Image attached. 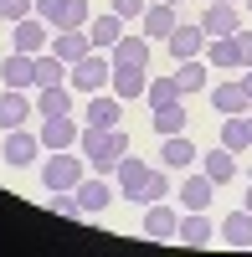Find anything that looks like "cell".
Wrapping results in <instances>:
<instances>
[{
	"mask_svg": "<svg viewBox=\"0 0 252 257\" xmlns=\"http://www.w3.org/2000/svg\"><path fill=\"white\" fill-rule=\"evenodd\" d=\"M77 149H82L98 170H118V160L129 155V134H123V123H118V128H88V123H82Z\"/></svg>",
	"mask_w": 252,
	"mask_h": 257,
	"instance_id": "cell-1",
	"label": "cell"
},
{
	"mask_svg": "<svg viewBox=\"0 0 252 257\" xmlns=\"http://www.w3.org/2000/svg\"><path fill=\"white\" fill-rule=\"evenodd\" d=\"M108 82H113V57H108V52H98V47L82 57V62H72V67H67V88L82 93V98L103 93Z\"/></svg>",
	"mask_w": 252,
	"mask_h": 257,
	"instance_id": "cell-2",
	"label": "cell"
},
{
	"mask_svg": "<svg viewBox=\"0 0 252 257\" xmlns=\"http://www.w3.org/2000/svg\"><path fill=\"white\" fill-rule=\"evenodd\" d=\"M77 180H82V155H72V149H47L41 185L47 190H77Z\"/></svg>",
	"mask_w": 252,
	"mask_h": 257,
	"instance_id": "cell-3",
	"label": "cell"
},
{
	"mask_svg": "<svg viewBox=\"0 0 252 257\" xmlns=\"http://www.w3.org/2000/svg\"><path fill=\"white\" fill-rule=\"evenodd\" d=\"M237 26H242V6H237V0H206V16H201L206 41H211V36H232Z\"/></svg>",
	"mask_w": 252,
	"mask_h": 257,
	"instance_id": "cell-4",
	"label": "cell"
},
{
	"mask_svg": "<svg viewBox=\"0 0 252 257\" xmlns=\"http://www.w3.org/2000/svg\"><path fill=\"white\" fill-rule=\"evenodd\" d=\"M77 139H82V123L72 113L41 118V149H77Z\"/></svg>",
	"mask_w": 252,
	"mask_h": 257,
	"instance_id": "cell-5",
	"label": "cell"
},
{
	"mask_svg": "<svg viewBox=\"0 0 252 257\" xmlns=\"http://www.w3.org/2000/svg\"><path fill=\"white\" fill-rule=\"evenodd\" d=\"M150 52H155V41L144 31H123L108 57H113V67H150Z\"/></svg>",
	"mask_w": 252,
	"mask_h": 257,
	"instance_id": "cell-6",
	"label": "cell"
},
{
	"mask_svg": "<svg viewBox=\"0 0 252 257\" xmlns=\"http://www.w3.org/2000/svg\"><path fill=\"white\" fill-rule=\"evenodd\" d=\"M41 155V134H26V128H6V165L11 170H26Z\"/></svg>",
	"mask_w": 252,
	"mask_h": 257,
	"instance_id": "cell-7",
	"label": "cell"
},
{
	"mask_svg": "<svg viewBox=\"0 0 252 257\" xmlns=\"http://www.w3.org/2000/svg\"><path fill=\"white\" fill-rule=\"evenodd\" d=\"M175 26H180V21H175V6H170V0H155V6H144V16H139V31L150 36V41H170Z\"/></svg>",
	"mask_w": 252,
	"mask_h": 257,
	"instance_id": "cell-8",
	"label": "cell"
},
{
	"mask_svg": "<svg viewBox=\"0 0 252 257\" xmlns=\"http://www.w3.org/2000/svg\"><path fill=\"white\" fill-rule=\"evenodd\" d=\"M31 113H36V103L26 98V88H6L0 93V134H6V128H26Z\"/></svg>",
	"mask_w": 252,
	"mask_h": 257,
	"instance_id": "cell-9",
	"label": "cell"
},
{
	"mask_svg": "<svg viewBox=\"0 0 252 257\" xmlns=\"http://www.w3.org/2000/svg\"><path fill=\"white\" fill-rule=\"evenodd\" d=\"M175 231H180V211H175V206H165V201H150V211H144V237L170 242Z\"/></svg>",
	"mask_w": 252,
	"mask_h": 257,
	"instance_id": "cell-10",
	"label": "cell"
},
{
	"mask_svg": "<svg viewBox=\"0 0 252 257\" xmlns=\"http://www.w3.org/2000/svg\"><path fill=\"white\" fill-rule=\"evenodd\" d=\"M11 41H16V52H26V57H41V52H47V21H41V16H26V21H16V26H11Z\"/></svg>",
	"mask_w": 252,
	"mask_h": 257,
	"instance_id": "cell-11",
	"label": "cell"
},
{
	"mask_svg": "<svg viewBox=\"0 0 252 257\" xmlns=\"http://www.w3.org/2000/svg\"><path fill=\"white\" fill-rule=\"evenodd\" d=\"M113 180H118V190L129 201H144V185H150V165L144 160H134V155H123L118 160V170H113Z\"/></svg>",
	"mask_w": 252,
	"mask_h": 257,
	"instance_id": "cell-12",
	"label": "cell"
},
{
	"mask_svg": "<svg viewBox=\"0 0 252 257\" xmlns=\"http://www.w3.org/2000/svg\"><path fill=\"white\" fill-rule=\"evenodd\" d=\"M123 26H129V21H123L118 11H103V16L88 21V41H93L98 52H113V47H118V36H123Z\"/></svg>",
	"mask_w": 252,
	"mask_h": 257,
	"instance_id": "cell-13",
	"label": "cell"
},
{
	"mask_svg": "<svg viewBox=\"0 0 252 257\" xmlns=\"http://www.w3.org/2000/svg\"><path fill=\"white\" fill-rule=\"evenodd\" d=\"M165 47H170V57H175V62L201 57V52H206V31H201V21H185V26H175Z\"/></svg>",
	"mask_w": 252,
	"mask_h": 257,
	"instance_id": "cell-14",
	"label": "cell"
},
{
	"mask_svg": "<svg viewBox=\"0 0 252 257\" xmlns=\"http://www.w3.org/2000/svg\"><path fill=\"white\" fill-rule=\"evenodd\" d=\"M77 206H82V216H103V211L113 206V185L108 180H77Z\"/></svg>",
	"mask_w": 252,
	"mask_h": 257,
	"instance_id": "cell-15",
	"label": "cell"
},
{
	"mask_svg": "<svg viewBox=\"0 0 252 257\" xmlns=\"http://www.w3.org/2000/svg\"><path fill=\"white\" fill-rule=\"evenodd\" d=\"M118 118H123L118 93H93L88 98V128H118Z\"/></svg>",
	"mask_w": 252,
	"mask_h": 257,
	"instance_id": "cell-16",
	"label": "cell"
},
{
	"mask_svg": "<svg viewBox=\"0 0 252 257\" xmlns=\"http://www.w3.org/2000/svg\"><path fill=\"white\" fill-rule=\"evenodd\" d=\"M160 160H165V170H191L201 160V149L185 139V134H165L160 139Z\"/></svg>",
	"mask_w": 252,
	"mask_h": 257,
	"instance_id": "cell-17",
	"label": "cell"
},
{
	"mask_svg": "<svg viewBox=\"0 0 252 257\" xmlns=\"http://www.w3.org/2000/svg\"><path fill=\"white\" fill-rule=\"evenodd\" d=\"M0 77H6V88H36V57L11 52L6 62H0Z\"/></svg>",
	"mask_w": 252,
	"mask_h": 257,
	"instance_id": "cell-18",
	"label": "cell"
},
{
	"mask_svg": "<svg viewBox=\"0 0 252 257\" xmlns=\"http://www.w3.org/2000/svg\"><path fill=\"white\" fill-rule=\"evenodd\" d=\"M211 190H216V180L206 175V170H196V175H185V185H180V206L185 211H206L211 206Z\"/></svg>",
	"mask_w": 252,
	"mask_h": 257,
	"instance_id": "cell-19",
	"label": "cell"
},
{
	"mask_svg": "<svg viewBox=\"0 0 252 257\" xmlns=\"http://www.w3.org/2000/svg\"><path fill=\"white\" fill-rule=\"evenodd\" d=\"M108 88L123 98V103H134V98H144V88H150V67H113V82Z\"/></svg>",
	"mask_w": 252,
	"mask_h": 257,
	"instance_id": "cell-20",
	"label": "cell"
},
{
	"mask_svg": "<svg viewBox=\"0 0 252 257\" xmlns=\"http://www.w3.org/2000/svg\"><path fill=\"white\" fill-rule=\"evenodd\" d=\"M36 113H41V118L72 113V88H67V82H52V88H36Z\"/></svg>",
	"mask_w": 252,
	"mask_h": 257,
	"instance_id": "cell-21",
	"label": "cell"
},
{
	"mask_svg": "<svg viewBox=\"0 0 252 257\" xmlns=\"http://www.w3.org/2000/svg\"><path fill=\"white\" fill-rule=\"evenodd\" d=\"M211 108H216L221 118H232V113H247L252 103H247V93H242V82H216V88H211Z\"/></svg>",
	"mask_w": 252,
	"mask_h": 257,
	"instance_id": "cell-22",
	"label": "cell"
},
{
	"mask_svg": "<svg viewBox=\"0 0 252 257\" xmlns=\"http://www.w3.org/2000/svg\"><path fill=\"white\" fill-rule=\"evenodd\" d=\"M216 237H221V242H232V247H252V211L242 206V211H232V216H221Z\"/></svg>",
	"mask_w": 252,
	"mask_h": 257,
	"instance_id": "cell-23",
	"label": "cell"
},
{
	"mask_svg": "<svg viewBox=\"0 0 252 257\" xmlns=\"http://www.w3.org/2000/svg\"><path fill=\"white\" fill-rule=\"evenodd\" d=\"M201 170H206L216 185H226V180H237V155H232L226 144H216L211 155H201Z\"/></svg>",
	"mask_w": 252,
	"mask_h": 257,
	"instance_id": "cell-24",
	"label": "cell"
},
{
	"mask_svg": "<svg viewBox=\"0 0 252 257\" xmlns=\"http://www.w3.org/2000/svg\"><path fill=\"white\" fill-rule=\"evenodd\" d=\"M52 52L72 67V62H82V57L93 52V41H88V31H57V36H52Z\"/></svg>",
	"mask_w": 252,
	"mask_h": 257,
	"instance_id": "cell-25",
	"label": "cell"
},
{
	"mask_svg": "<svg viewBox=\"0 0 252 257\" xmlns=\"http://www.w3.org/2000/svg\"><path fill=\"white\" fill-rule=\"evenodd\" d=\"M185 93H180V82H175V72H160V77H150V88H144V103L150 108H170V103H180Z\"/></svg>",
	"mask_w": 252,
	"mask_h": 257,
	"instance_id": "cell-26",
	"label": "cell"
},
{
	"mask_svg": "<svg viewBox=\"0 0 252 257\" xmlns=\"http://www.w3.org/2000/svg\"><path fill=\"white\" fill-rule=\"evenodd\" d=\"M175 242H185V247H206V242H211V216H206V211H191V216H180Z\"/></svg>",
	"mask_w": 252,
	"mask_h": 257,
	"instance_id": "cell-27",
	"label": "cell"
},
{
	"mask_svg": "<svg viewBox=\"0 0 252 257\" xmlns=\"http://www.w3.org/2000/svg\"><path fill=\"white\" fill-rule=\"evenodd\" d=\"M88 0H62V11L52 16V31H82V26H88Z\"/></svg>",
	"mask_w": 252,
	"mask_h": 257,
	"instance_id": "cell-28",
	"label": "cell"
},
{
	"mask_svg": "<svg viewBox=\"0 0 252 257\" xmlns=\"http://www.w3.org/2000/svg\"><path fill=\"white\" fill-rule=\"evenodd\" d=\"M206 47H211V67H221V72H237V67H242L237 36H211V41H206Z\"/></svg>",
	"mask_w": 252,
	"mask_h": 257,
	"instance_id": "cell-29",
	"label": "cell"
},
{
	"mask_svg": "<svg viewBox=\"0 0 252 257\" xmlns=\"http://www.w3.org/2000/svg\"><path fill=\"white\" fill-rule=\"evenodd\" d=\"M206 72H211V67H206L201 57H185L180 67H175V82H180V93H206Z\"/></svg>",
	"mask_w": 252,
	"mask_h": 257,
	"instance_id": "cell-30",
	"label": "cell"
},
{
	"mask_svg": "<svg viewBox=\"0 0 252 257\" xmlns=\"http://www.w3.org/2000/svg\"><path fill=\"white\" fill-rule=\"evenodd\" d=\"M221 144L232 149V155H242V149H252V128H247V113H232L221 123Z\"/></svg>",
	"mask_w": 252,
	"mask_h": 257,
	"instance_id": "cell-31",
	"label": "cell"
},
{
	"mask_svg": "<svg viewBox=\"0 0 252 257\" xmlns=\"http://www.w3.org/2000/svg\"><path fill=\"white\" fill-rule=\"evenodd\" d=\"M150 123H155V134H185V108L180 103H170V108H150Z\"/></svg>",
	"mask_w": 252,
	"mask_h": 257,
	"instance_id": "cell-32",
	"label": "cell"
},
{
	"mask_svg": "<svg viewBox=\"0 0 252 257\" xmlns=\"http://www.w3.org/2000/svg\"><path fill=\"white\" fill-rule=\"evenodd\" d=\"M52 82H67V62L57 52H41L36 57V88H52Z\"/></svg>",
	"mask_w": 252,
	"mask_h": 257,
	"instance_id": "cell-33",
	"label": "cell"
},
{
	"mask_svg": "<svg viewBox=\"0 0 252 257\" xmlns=\"http://www.w3.org/2000/svg\"><path fill=\"white\" fill-rule=\"evenodd\" d=\"M26 16H36V0H0V21H6V26H16V21H26Z\"/></svg>",
	"mask_w": 252,
	"mask_h": 257,
	"instance_id": "cell-34",
	"label": "cell"
},
{
	"mask_svg": "<svg viewBox=\"0 0 252 257\" xmlns=\"http://www.w3.org/2000/svg\"><path fill=\"white\" fill-rule=\"evenodd\" d=\"M170 196V175H165V170H150V185H144V206L150 201H165Z\"/></svg>",
	"mask_w": 252,
	"mask_h": 257,
	"instance_id": "cell-35",
	"label": "cell"
},
{
	"mask_svg": "<svg viewBox=\"0 0 252 257\" xmlns=\"http://www.w3.org/2000/svg\"><path fill=\"white\" fill-rule=\"evenodd\" d=\"M232 36H237V52H242V67H252V31H247V26H237Z\"/></svg>",
	"mask_w": 252,
	"mask_h": 257,
	"instance_id": "cell-36",
	"label": "cell"
},
{
	"mask_svg": "<svg viewBox=\"0 0 252 257\" xmlns=\"http://www.w3.org/2000/svg\"><path fill=\"white\" fill-rule=\"evenodd\" d=\"M113 11H118L123 21H139V16H144V0H113Z\"/></svg>",
	"mask_w": 252,
	"mask_h": 257,
	"instance_id": "cell-37",
	"label": "cell"
},
{
	"mask_svg": "<svg viewBox=\"0 0 252 257\" xmlns=\"http://www.w3.org/2000/svg\"><path fill=\"white\" fill-rule=\"evenodd\" d=\"M57 11H62V0H36V16L47 21V26H52V16H57Z\"/></svg>",
	"mask_w": 252,
	"mask_h": 257,
	"instance_id": "cell-38",
	"label": "cell"
},
{
	"mask_svg": "<svg viewBox=\"0 0 252 257\" xmlns=\"http://www.w3.org/2000/svg\"><path fill=\"white\" fill-rule=\"evenodd\" d=\"M237 82H242V93H247V103H252V67H242V77H237Z\"/></svg>",
	"mask_w": 252,
	"mask_h": 257,
	"instance_id": "cell-39",
	"label": "cell"
},
{
	"mask_svg": "<svg viewBox=\"0 0 252 257\" xmlns=\"http://www.w3.org/2000/svg\"><path fill=\"white\" fill-rule=\"evenodd\" d=\"M247 211H252V185H247Z\"/></svg>",
	"mask_w": 252,
	"mask_h": 257,
	"instance_id": "cell-40",
	"label": "cell"
},
{
	"mask_svg": "<svg viewBox=\"0 0 252 257\" xmlns=\"http://www.w3.org/2000/svg\"><path fill=\"white\" fill-rule=\"evenodd\" d=\"M247 128H252V108H247Z\"/></svg>",
	"mask_w": 252,
	"mask_h": 257,
	"instance_id": "cell-41",
	"label": "cell"
},
{
	"mask_svg": "<svg viewBox=\"0 0 252 257\" xmlns=\"http://www.w3.org/2000/svg\"><path fill=\"white\" fill-rule=\"evenodd\" d=\"M170 6H180V0H170Z\"/></svg>",
	"mask_w": 252,
	"mask_h": 257,
	"instance_id": "cell-42",
	"label": "cell"
},
{
	"mask_svg": "<svg viewBox=\"0 0 252 257\" xmlns=\"http://www.w3.org/2000/svg\"><path fill=\"white\" fill-rule=\"evenodd\" d=\"M247 11H252V0H247Z\"/></svg>",
	"mask_w": 252,
	"mask_h": 257,
	"instance_id": "cell-43",
	"label": "cell"
}]
</instances>
